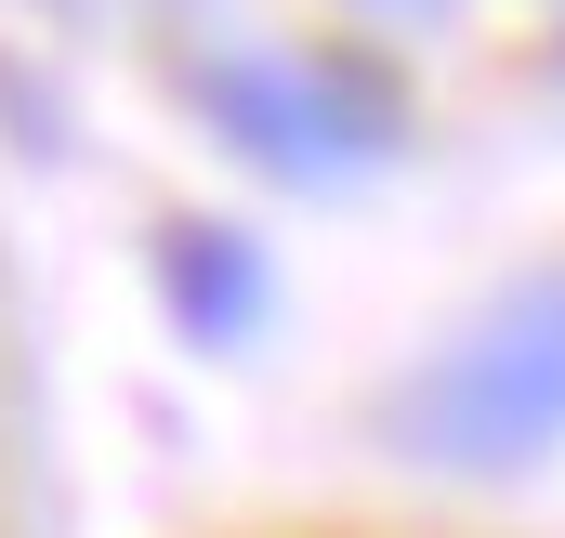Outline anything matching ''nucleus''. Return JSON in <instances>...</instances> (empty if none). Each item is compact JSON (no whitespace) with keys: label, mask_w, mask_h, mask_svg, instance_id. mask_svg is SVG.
Returning a JSON list of instances; mask_svg holds the SVG:
<instances>
[{"label":"nucleus","mask_w":565,"mask_h":538,"mask_svg":"<svg viewBox=\"0 0 565 538\" xmlns=\"http://www.w3.org/2000/svg\"><path fill=\"white\" fill-rule=\"evenodd\" d=\"M395 433L447 473H526L565 446V276L513 289L487 329H460L395 395Z\"/></svg>","instance_id":"f257e3e1"},{"label":"nucleus","mask_w":565,"mask_h":538,"mask_svg":"<svg viewBox=\"0 0 565 538\" xmlns=\"http://www.w3.org/2000/svg\"><path fill=\"white\" fill-rule=\"evenodd\" d=\"M198 106L250 144L264 171H289V184L369 171L395 144V93L369 66H342V53H224V66H198Z\"/></svg>","instance_id":"f03ea898"},{"label":"nucleus","mask_w":565,"mask_h":538,"mask_svg":"<svg viewBox=\"0 0 565 538\" xmlns=\"http://www.w3.org/2000/svg\"><path fill=\"white\" fill-rule=\"evenodd\" d=\"M158 289H171V315H184L198 342H250V329H264V263H250V237H224V224H171V237H158Z\"/></svg>","instance_id":"7ed1b4c3"}]
</instances>
